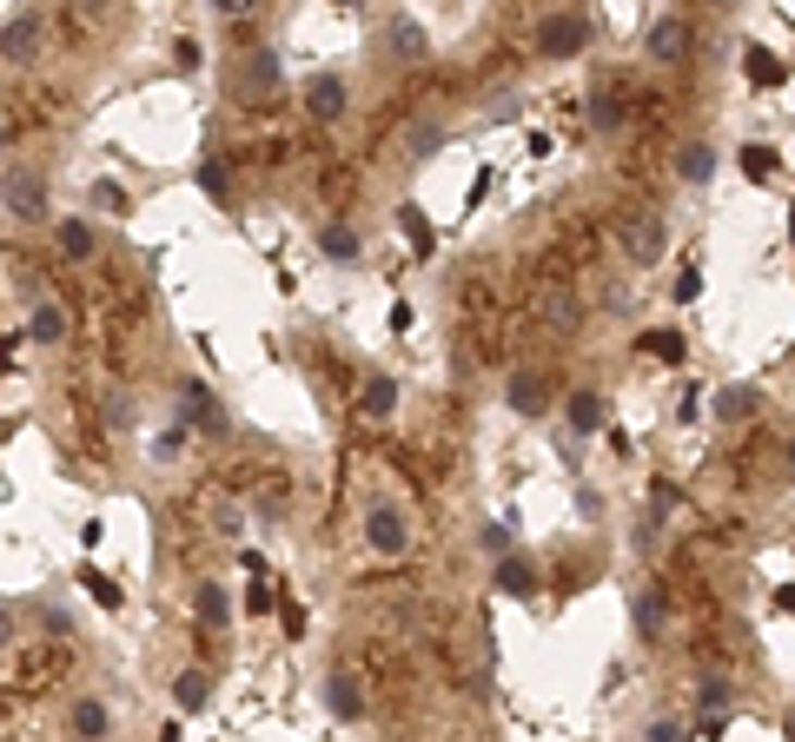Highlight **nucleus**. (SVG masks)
Listing matches in <instances>:
<instances>
[{"mask_svg":"<svg viewBox=\"0 0 795 742\" xmlns=\"http://www.w3.org/2000/svg\"><path fill=\"white\" fill-rule=\"evenodd\" d=\"M358 531H365V550H371V557H384V563L412 557V544H418V518H412V504H405V498H391V490H371V498H365Z\"/></svg>","mask_w":795,"mask_h":742,"instance_id":"nucleus-1","label":"nucleus"},{"mask_svg":"<svg viewBox=\"0 0 795 742\" xmlns=\"http://www.w3.org/2000/svg\"><path fill=\"white\" fill-rule=\"evenodd\" d=\"M279 87H285V53H279L272 40L246 47V53L225 66V94H232V107H266V100H279Z\"/></svg>","mask_w":795,"mask_h":742,"instance_id":"nucleus-2","label":"nucleus"},{"mask_svg":"<svg viewBox=\"0 0 795 742\" xmlns=\"http://www.w3.org/2000/svg\"><path fill=\"white\" fill-rule=\"evenodd\" d=\"M616 245H623V259H629L636 272H650V266H663V253H670V219H663L657 206H629V212L616 219Z\"/></svg>","mask_w":795,"mask_h":742,"instance_id":"nucleus-3","label":"nucleus"},{"mask_svg":"<svg viewBox=\"0 0 795 742\" xmlns=\"http://www.w3.org/2000/svg\"><path fill=\"white\" fill-rule=\"evenodd\" d=\"M0 212L21 219V226H47V219H53L47 173H40V167H8V180H0Z\"/></svg>","mask_w":795,"mask_h":742,"instance_id":"nucleus-4","label":"nucleus"},{"mask_svg":"<svg viewBox=\"0 0 795 742\" xmlns=\"http://www.w3.org/2000/svg\"><path fill=\"white\" fill-rule=\"evenodd\" d=\"M537 60H577L584 47H590V21L584 14H571V8H556V14H543L537 21Z\"/></svg>","mask_w":795,"mask_h":742,"instance_id":"nucleus-5","label":"nucleus"},{"mask_svg":"<svg viewBox=\"0 0 795 742\" xmlns=\"http://www.w3.org/2000/svg\"><path fill=\"white\" fill-rule=\"evenodd\" d=\"M298 100H305V120H311V126H339V120H345V107H352V87H345V73H332V66H326V73H311V80H305V94H298Z\"/></svg>","mask_w":795,"mask_h":742,"instance_id":"nucleus-6","label":"nucleus"},{"mask_svg":"<svg viewBox=\"0 0 795 742\" xmlns=\"http://www.w3.org/2000/svg\"><path fill=\"white\" fill-rule=\"evenodd\" d=\"M444 146H451V120H438V113H418V120H405V133H397V159H405V167H431Z\"/></svg>","mask_w":795,"mask_h":742,"instance_id":"nucleus-7","label":"nucleus"},{"mask_svg":"<svg viewBox=\"0 0 795 742\" xmlns=\"http://www.w3.org/2000/svg\"><path fill=\"white\" fill-rule=\"evenodd\" d=\"M173 404H180V425H186V431H199V438H225V431H232V425H225V404H219L199 378H186Z\"/></svg>","mask_w":795,"mask_h":742,"instance_id":"nucleus-8","label":"nucleus"},{"mask_svg":"<svg viewBox=\"0 0 795 742\" xmlns=\"http://www.w3.org/2000/svg\"><path fill=\"white\" fill-rule=\"evenodd\" d=\"M40 47H47V14L40 8H27V14H14L8 27H0V60L8 66H34Z\"/></svg>","mask_w":795,"mask_h":742,"instance_id":"nucleus-9","label":"nucleus"},{"mask_svg":"<svg viewBox=\"0 0 795 742\" xmlns=\"http://www.w3.org/2000/svg\"><path fill=\"white\" fill-rule=\"evenodd\" d=\"M504 404L517 411V418H543V411H550V378H543V365H517V372L504 378Z\"/></svg>","mask_w":795,"mask_h":742,"instance_id":"nucleus-10","label":"nucleus"},{"mask_svg":"<svg viewBox=\"0 0 795 742\" xmlns=\"http://www.w3.org/2000/svg\"><path fill=\"white\" fill-rule=\"evenodd\" d=\"M53 253H60L66 266H87V259L100 253V226H94L87 212H66V219H53Z\"/></svg>","mask_w":795,"mask_h":742,"instance_id":"nucleus-11","label":"nucleus"},{"mask_svg":"<svg viewBox=\"0 0 795 742\" xmlns=\"http://www.w3.org/2000/svg\"><path fill=\"white\" fill-rule=\"evenodd\" d=\"M709 418L715 425H749V418H762V385H715L709 391Z\"/></svg>","mask_w":795,"mask_h":742,"instance_id":"nucleus-12","label":"nucleus"},{"mask_svg":"<svg viewBox=\"0 0 795 742\" xmlns=\"http://www.w3.org/2000/svg\"><path fill=\"white\" fill-rule=\"evenodd\" d=\"M384 47H391L384 60H397V66H425V60H431V34H425L412 14H391V21H384Z\"/></svg>","mask_w":795,"mask_h":742,"instance_id":"nucleus-13","label":"nucleus"},{"mask_svg":"<svg viewBox=\"0 0 795 742\" xmlns=\"http://www.w3.org/2000/svg\"><path fill=\"white\" fill-rule=\"evenodd\" d=\"M397 398H405L397 372H365V378H358V418H371V425L397 418Z\"/></svg>","mask_w":795,"mask_h":742,"instance_id":"nucleus-14","label":"nucleus"},{"mask_svg":"<svg viewBox=\"0 0 795 742\" xmlns=\"http://www.w3.org/2000/svg\"><path fill=\"white\" fill-rule=\"evenodd\" d=\"M311 239H318V259H326V266H358L365 259V232L352 219H326Z\"/></svg>","mask_w":795,"mask_h":742,"instance_id":"nucleus-15","label":"nucleus"},{"mask_svg":"<svg viewBox=\"0 0 795 742\" xmlns=\"http://www.w3.org/2000/svg\"><path fill=\"white\" fill-rule=\"evenodd\" d=\"M66 332H73V325H66V305H60V299H34V305H27V345L60 352Z\"/></svg>","mask_w":795,"mask_h":742,"instance_id":"nucleus-16","label":"nucleus"},{"mask_svg":"<svg viewBox=\"0 0 795 742\" xmlns=\"http://www.w3.org/2000/svg\"><path fill=\"white\" fill-rule=\"evenodd\" d=\"M491 584H498V597L530 604V597H537V563L517 557V550H504V557H491Z\"/></svg>","mask_w":795,"mask_h":742,"instance_id":"nucleus-17","label":"nucleus"},{"mask_svg":"<svg viewBox=\"0 0 795 742\" xmlns=\"http://www.w3.org/2000/svg\"><path fill=\"white\" fill-rule=\"evenodd\" d=\"M564 431H571L577 445L603 431V391H597V385H577V391L564 398Z\"/></svg>","mask_w":795,"mask_h":742,"instance_id":"nucleus-18","label":"nucleus"},{"mask_svg":"<svg viewBox=\"0 0 795 742\" xmlns=\"http://www.w3.org/2000/svg\"><path fill=\"white\" fill-rule=\"evenodd\" d=\"M689 40H696V34H689V21H683V14H663V21L650 27L644 53H650L657 66H676V60H689Z\"/></svg>","mask_w":795,"mask_h":742,"instance_id":"nucleus-19","label":"nucleus"},{"mask_svg":"<svg viewBox=\"0 0 795 742\" xmlns=\"http://www.w3.org/2000/svg\"><path fill=\"white\" fill-rule=\"evenodd\" d=\"M66 729L80 735V742H107L113 735V709H107V696H73V709H66Z\"/></svg>","mask_w":795,"mask_h":742,"instance_id":"nucleus-20","label":"nucleus"},{"mask_svg":"<svg viewBox=\"0 0 795 742\" xmlns=\"http://www.w3.org/2000/svg\"><path fill=\"white\" fill-rule=\"evenodd\" d=\"M193 623L199 630H225L232 623V591L219 584V576H199L193 584Z\"/></svg>","mask_w":795,"mask_h":742,"instance_id":"nucleus-21","label":"nucleus"},{"mask_svg":"<svg viewBox=\"0 0 795 742\" xmlns=\"http://www.w3.org/2000/svg\"><path fill=\"white\" fill-rule=\"evenodd\" d=\"M318 690H326V709L339 716V722H358L365 716V690H358V677H345V670H332L326 683H318Z\"/></svg>","mask_w":795,"mask_h":742,"instance_id":"nucleus-22","label":"nucleus"},{"mask_svg":"<svg viewBox=\"0 0 795 742\" xmlns=\"http://www.w3.org/2000/svg\"><path fill=\"white\" fill-rule=\"evenodd\" d=\"M206 703H212V677H206L199 664H186V670L173 677V709H180V716H206Z\"/></svg>","mask_w":795,"mask_h":742,"instance_id":"nucleus-23","label":"nucleus"},{"mask_svg":"<svg viewBox=\"0 0 795 742\" xmlns=\"http://www.w3.org/2000/svg\"><path fill=\"white\" fill-rule=\"evenodd\" d=\"M676 180H683V186H709V180H715V146H709V139H689V146L676 153Z\"/></svg>","mask_w":795,"mask_h":742,"instance_id":"nucleus-24","label":"nucleus"},{"mask_svg":"<svg viewBox=\"0 0 795 742\" xmlns=\"http://www.w3.org/2000/svg\"><path fill=\"white\" fill-rule=\"evenodd\" d=\"M743 73H749V87H756V94H762V87H782V80H788V66H782L762 40H749V47H743Z\"/></svg>","mask_w":795,"mask_h":742,"instance_id":"nucleus-25","label":"nucleus"},{"mask_svg":"<svg viewBox=\"0 0 795 742\" xmlns=\"http://www.w3.org/2000/svg\"><path fill=\"white\" fill-rule=\"evenodd\" d=\"M397 232L412 239V259H431L438 232H431V219H425V206H418V199H405V206H397Z\"/></svg>","mask_w":795,"mask_h":742,"instance_id":"nucleus-26","label":"nucleus"},{"mask_svg":"<svg viewBox=\"0 0 795 742\" xmlns=\"http://www.w3.org/2000/svg\"><path fill=\"white\" fill-rule=\"evenodd\" d=\"M193 186H199L212 206H232V173H225V159H219V153H206L199 167H193Z\"/></svg>","mask_w":795,"mask_h":742,"instance_id":"nucleus-27","label":"nucleus"},{"mask_svg":"<svg viewBox=\"0 0 795 742\" xmlns=\"http://www.w3.org/2000/svg\"><path fill=\"white\" fill-rule=\"evenodd\" d=\"M736 167H743V180H749V186H769V180H775V167H782V153H775V146H762V139H749V146L736 153Z\"/></svg>","mask_w":795,"mask_h":742,"instance_id":"nucleus-28","label":"nucleus"},{"mask_svg":"<svg viewBox=\"0 0 795 742\" xmlns=\"http://www.w3.org/2000/svg\"><path fill=\"white\" fill-rule=\"evenodd\" d=\"M87 212H100V219H126V212H133V193H126L120 180H94V186H87Z\"/></svg>","mask_w":795,"mask_h":742,"instance_id":"nucleus-29","label":"nucleus"},{"mask_svg":"<svg viewBox=\"0 0 795 742\" xmlns=\"http://www.w3.org/2000/svg\"><path fill=\"white\" fill-rule=\"evenodd\" d=\"M80 591H87V597H94V604H100L107 617H120V610H126V591L113 584V576H107V570H94V563H87V570H80Z\"/></svg>","mask_w":795,"mask_h":742,"instance_id":"nucleus-30","label":"nucleus"},{"mask_svg":"<svg viewBox=\"0 0 795 742\" xmlns=\"http://www.w3.org/2000/svg\"><path fill=\"white\" fill-rule=\"evenodd\" d=\"M477 550H485V557L517 550V518H485V524H477Z\"/></svg>","mask_w":795,"mask_h":742,"instance_id":"nucleus-31","label":"nucleus"},{"mask_svg":"<svg viewBox=\"0 0 795 742\" xmlns=\"http://www.w3.org/2000/svg\"><path fill=\"white\" fill-rule=\"evenodd\" d=\"M100 425H107V431H133V425H139L133 391H107V398H100Z\"/></svg>","mask_w":795,"mask_h":742,"instance_id":"nucleus-32","label":"nucleus"},{"mask_svg":"<svg viewBox=\"0 0 795 742\" xmlns=\"http://www.w3.org/2000/svg\"><path fill=\"white\" fill-rule=\"evenodd\" d=\"M636 345H644L650 358H663V365H683V332H676V325H657V332H644V339H636Z\"/></svg>","mask_w":795,"mask_h":742,"instance_id":"nucleus-33","label":"nucleus"},{"mask_svg":"<svg viewBox=\"0 0 795 742\" xmlns=\"http://www.w3.org/2000/svg\"><path fill=\"white\" fill-rule=\"evenodd\" d=\"M590 126H597V133H623V126H629V107L610 100V94H597V100H590Z\"/></svg>","mask_w":795,"mask_h":742,"instance_id":"nucleus-34","label":"nucleus"},{"mask_svg":"<svg viewBox=\"0 0 795 742\" xmlns=\"http://www.w3.org/2000/svg\"><path fill=\"white\" fill-rule=\"evenodd\" d=\"M636 636H644V643H657V630H663V604H657V591H644V597H636Z\"/></svg>","mask_w":795,"mask_h":742,"instance_id":"nucleus-35","label":"nucleus"},{"mask_svg":"<svg viewBox=\"0 0 795 742\" xmlns=\"http://www.w3.org/2000/svg\"><path fill=\"white\" fill-rule=\"evenodd\" d=\"M167 53H173V66H180V73H199V66H206V47H199L193 34H173V47H167Z\"/></svg>","mask_w":795,"mask_h":742,"instance_id":"nucleus-36","label":"nucleus"},{"mask_svg":"<svg viewBox=\"0 0 795 742\" xmlns=\"http://www.w3.org/2000/svg\"><path fill=\"white\" fill-rule=\"evenodd\" d=\"M517 113H524V94H517V87L485 94V120H517Z\"/></svg>","mask_w":795,"mask_h":742,"instance_id":"nucleus-37","label":"nucleus"},{"mask_svg":"<svg viewBox=\"0 0 795 742\" xmlns=\"http://www.w3.org/2000/svg\"><path fill=\"white\" fill-rule=\"evenodd\" d=\"M644 742H689V722L683 716H650L644 722Z\"/></svg>","mask_w":795,"mask_h":742,"instance_id":"nucleus-38","label":"nucleus"},{"mask_svg":"<svg viewBox=\"0 0 795 742\" xmlns=\"http://www.w3.org/2000/svg\"><path fill=\"white\" fill-rule=\"evenodd\" d=\"M676 504H683V498H676V484H663V477H657V484H650V524H663Z\"/></svg>","mask_w":795,"mask_h":742,"instance_id":"nucleus-39","label":"nucleus"},{"mask_svg":"<svg viewBox=\"0 0 795 742\" xmlns=\"http://www.w3.org/2000/svg\"><path fill=\"white\" fill-rule=\"evenodd\" d=\"M206 8H212L219 21H232V27H238V21H253V14H259V0H206Z\"/></svg>","mask_w":795,"mask_h":742,"instance_id":"nucleus-40","label":"nucleus"},{"mask_svg":"<svg viewBox=\"0 0 795 742\" xmlns=\"http://www.w3.org/2000/svg\"><path fill=\"white\" fill-rule=\"evenodd\" d=\"M212 531L238 544V531H246V511H232V504H219V511H212Z\"/></svg>","mask_w":795,"mask_h":742,"instance_id":"nucleus-41","label":"nucleus"},{"mask_svg":"<svg viewBox=\"0 0 795 742\" xmlns=\"http://www.w3.org/2000/svg\"><path fill=\"white\" fill-rule=\"evenodd\" d=\"M180 451H186V425H173V431L152 438V458H180Z\"/></svg>","mask_w":795,"mask_h":742,"instance_id":"nucleus-42","label":"nucleus"},{"mask_svg":"<svg viewBox=\"0 0 795 742\" xmlns=\"http://www.w3.org/2000/svg\"><path fill=\"white\" fill-rule=\"evenodd\" d=\"M696 292H702V272L683 266V272H676V305H696Z\"/></svg>","mask_w":795,"mask_h":742,"instance_id":"nucleus-43","label":"nucleus"},{"mask_svg":"<svg viewBox=\"0 0 795 742\" xmlns=\"http://www.w3.org/2000/svg\"><path fill=\"white\" fill-rule=\"evenodd\" d=\"M272 610H279V597H272L266 584H253V591H246V617H272Z\"/></svg>","mask_w":795,"mask_h":742,"instance_id":"nucleus-44","label":"nucleus"},{"mask_svg":"<svg viewBox=\"0 0 795 742\" xmlns=\"http://www.w3.org/2000/svg\"><path fill=\"white\" fill-rule=\"evenodd\" d=\"M279 623H285V636H305V610L292 597H279Z\"/></svg>","mask_w":795,"mask_h":742,"instance_id":"nucleus-45","label":"nucleus"},{"mask_svg":"<svg viewBox=\"0 0 795 742\" xmlns=\"http://www.w3.org/2000/svg\"><path fill=\"white\" fill-rule=\"evenodd\" d=\"M14 636H21V610H14V604H0V649H8Z\"/></svg>","mask_w":795,"mask_h":742,"instance_id":"nucleus-46","label":"nucleus"},{"mask_svg":"<svg viewBox=\"0 0 795 742\" xmlns=\"http://www.w3.org/2000/svg\"><path fill=\"white\" fill-rule=\"evenodd\" d=\"M384 325H391V332H412V305H405V299H391V312H384Z\"/></svg>","mask_w":795,"mask_h":742,"instance_id":"nucleus-47","label":"nucleus"},{"mask_svg":"<svg viewBox=\"0 0 795 742\" xmlns=\"http://www.w3.org/2000/svg\"><path fill=\"white\" fill-rule=\"evenodd\" d=\"M775 610H795V584H788V591H775Z\"/></svg>","mask_w":795,"mask_h":742,"instance_id":"nucleus-48","label":"nucleus"},{"mask_svg":"<svg viewBox=\"0 0 795 742\" xmlns=\"http://www.w3.org/2000/svg\"><path fill=\"white\" fill-rule=\"evenodd\" d=\"M782 464H788V477H795V438H788V458H782Z\"/></svg>","mask_w":795,"mask_h":742,"instance_id":"nucleus-49","label":"nucleus"},{"mask_svg":"<svg viewBox=\"0 0 795 742\" xmlns=\"http://www.w3.org/2000/svg\"><path fill=\"white\" fill-rule=\"evenodd\" d=\"M788 245H795V206H788Z\"/></svg>","mask_w":795,"mask_h":742,"instance_id":"nucleus-50","label":"nucleus"},{"mask_svg":"<svg viewBox=\"0 0 795 742\" xmlns=\"http://www.w3.org/2000/svg\"><path fill=\"white\" fill-rule=\"evenodd\" d=\"M0 146H8V113H0Z\"/></svg>","mask_w":795,"mask_h":742,"instance_id":"nucleus-51","label":"nucleus"},{"mask_svg":"<svg viewBox=\"0 0 795 742\" xmlns=\"http://www.w3.org/2000/svg\"><path fill=\"white\" fill-rule=\"evenodd\" d=\"M715 8H743V0H715Z\"/></svg>","mask_w":795,"mask_h":742,"instance_id":"nucleus-52","label":"nucleus"}]
</instances>
